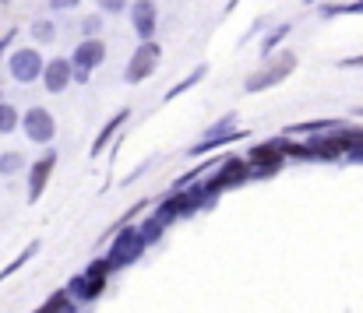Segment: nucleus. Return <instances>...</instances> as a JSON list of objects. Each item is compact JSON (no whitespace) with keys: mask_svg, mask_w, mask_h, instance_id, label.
Listing matches in <instances>:
<instances>
[{"mask_svg":"<svg viewBox=\"0 0 363 313\" xmlns=\"http://www.w3.org/2000/svg\"><path fill=\"white\" fill-rule=\"evenodd\" d=\"M67 292H71V300L78 303V307H92L103 292H106V285H99V282H92L85 271H78V275H71L67 278V285H64Z\"/></svg>","mask_w":363,"mask_h":313,"instance_id":"f8f14e48","label":"nucleus"},{"mask_svg":"<svg viewBox=\"0 0 363 313\" xmlns=\"http://www.w3.org/2000/svg\"><path fill=\"white\" fill-rule=\"evenodd\" d=\"M282 152H286V159H311L307 141H293V137H286V134H282Z\"/></svg>","mask_w":363,"mask_h":313,"instance_id":"393cba45","label":"nucleus"},{"mask_svg":"<svg viewBox=\"0 0 363 313\" xmlns=\"http://www.w3.org/2000/svg\"><path fill=\"white\" fill-rule=\"evenodd\" d=\"M85 275H89L92 282H99V285H110V275H113V268H110V261H106V257H96V261H89Z\"/></svg>","mask_w":363,"mask_h":313,"instance_id":"b1692460","label":"nucleus"},{"mask_svg":"<svg viewBox=\"0 0 363 313\" xmlns=\"http://www.w3.org/2000/svg\"><path fill=\"white\" fill-rule=\"evenodd\" d=\"M130 28L141 42H152L155 39V28H159V4L155 0H130Z\"/></svg>","mask_w":363,"mask_h":313,"instance_id":"9d476101","label":"nucleus"},{"mask_svg":"<svg viewBox=\"0 0 363 313\" xmlns=\"http://www.w3.org/2000/svg\"><path fill=\"white\" fill-rule=\"evenodd\" d=\"M247 137V130L237 127L233 134H223V137H198L194 144H187V152L184 155H191V159H201V155H208V152H219V148H230V144H237Z\"/></svg>","mask_w":363,"mask_h":313,"instance_id":"4468645a","label":"nucleus"},{"mask_svg":"<svg viewBox=\"0 0 363 313\" xmlns=\"http://www.w3.org/2000/svg\"><path fill=\"white\" fill-rule=\"evenodd\" d=\"M127 120H130V109L123 106V109H117V113H113V116H110V120L103 123V130L96 134V141H92V148H89V159H99V155H103V152L110 148V141H113V137L121 134V127L127 123Z\"/></svg>","mask_w":363,"mask_h":313,"instance_id":"ddd939ff","label":"nucleus"},{"mask_svg":"<svg viewBox=\"0 0 363 313\" xmlns=\"http://www.w3.org/2000/svg\"><path fill=\"white\" fill-rule=\"evenodd\" d=\"M247 166H250V180H268L275 176L282 166H286V152H282V137H272V141H261L254 144L247 155Z\"/></svg>","mask_w":363,"mask_h":313,"instance_id":"39448f33","label":"nucleus"},{"mask_svg":"<svg viewBox=\"0 0 363 313\" xmlns=\"http://www.w3.org/2000/svg\"><path fill=\"white\" fill-rule=\"evenodd\" d=\"M152 215H155L166 229H169L173 222H180V218H184V198H180V190H169L162 201H155V205H152Z\"/></svg>","mask_w":363,"mask_h":313,"instance_id":"2eb2a0df","label":"nucleus"},{"mask_svg":"<svg viewBox=\"0 0 363 313\" xmlns=\"http://www.w3.org/2000/svg\"><path fill=\"white\" fill-rule=\"evenodd\" d=\"M21 134H25L32 144L50 148L53 137H57V116H53L46 106H28V109L21 113Z\"/></svg>","mask_w":363,"mask_h":313,"instance_id":"6e6552de","label":"nucleus"},{"mask_svg":"<svg viewBox=\"0 0 363 313\" xmlns=\"http://www.w3.org/2000/svg\"><path fill=\"white\" fill-rule=\"evenodd\" d=\"M159 60H162V46L152 39V42H138V50L130 53L127 60V71H123V81L127 85H141L148 81L155 71H159Z\"/></svg>","mask_w":363,"mask_h":313,"instance_id":"0eeeda50","label":"nucleus"},{"mask_svg":"<svg viewBox=\"0 0 363 313\" xmlns=\"http://www.w3.org/2000/svg\"><path fill=\"white\" fill-rule=\"evenodd\" d=\"M35 313H39V310H35Z\"/></svg>","mask_w":363,"mask_h":313,"instance_id":"f704fd0d","label":"nucleus"},{"mask_svg":"<svg viewBox=\"0 0 363 313\" xmlns=\"http://www.w3.org/2000/svg\"><path fill=\"white\" fill-rule=\"evenodd\" d=\"M250 180V166H247V159L243 155H230V159H223L205 180H201V187L219 201L226 190H237V187H243Z\"/></svg>","mask_w":363,"mask_h":313,"instance_id":"f03ea898","label":"nucleus"},{"mask_svg":"<svg viewBox=\"0 0 363 313\" xmlns=\"http://www.w3.org/2000/svg\"><path fill=\"white\" fill-rule=\"evenodd\" d=\"M138 232H141L145 246H152V243H159V239L166 236V225H162V222H159V218H155V215L148 211V215H145V218L138 222Z\"/></svg>","mask_w":363,"mask_h":313,"instance_id":"aec40b11","label":"nucleus"},{"mask_svg":"<svg viewBox=\"0 0 363 313\" xmlns=\"http://www.w3.org/2000/svg\"><path fill=\"white\" fill-rule=\"evenodd\" d=\"M82 0H50V11H74Z\"/></svg>","mask_w":363,"mask_h":313,"instance_id":"7c9ffc66","label":"nucleus"},{"mask_svg":"<svg viewBox=\"0 0 363 313\" xmlns=\"http://www.w3.org/2000/svg\"><path fill=\"white\" fill-rule=\"evenodd\" d=\"M71 85H74V67H71V57H53V60H46V71H43V89H46L50 96H64Z\"/></svg>","mask_w":363,"mask_h":313,"instance_id":"9b49d317","label":"nucleus"},{"mask_svg":"<svg viewBox=\"0 0 363 313\" xmlns=\"http://www.w3.org/2000/svg\"><path fill=\"white\" fill-rule=\"evenodd\" d=\"M268 25H272V21H268V18H257V21H254V25H250V28H247V35H243V39H240V46H243V42H247V39H254V35H257V32H261V28H268Z\"/></svg>","mask_w":363,"mask_h":313,"instance_id":"c85d7f7f","label":"nucleus"},{"mask_svg":"<svg viewBox=\"0 0 363 313\" xmlns=\"http://www.w3.org/2000/svg\"><path fill=\"white\" fill-rule=\"evenodd\" d=\"M43 71H46V57L35 46H18V50L7 53V74H11V81L35 85V81H43Z\"/></svg>","mask_w":363,"mask_h":313,"instance_id":"20e7f679","label":"nucleus"},{"mask_svg":"<svg viewBox=\"0 0 363 313\" xmlns=\"http://www.w3.org/2000/svg\"><path fill=\"white\" fill-rule=\"evenodd\" d=\"M289 32H293V25H289V21H282V25H272V28L264 32V39H261V46H257V53H261L264 60H268V57H275V50L282 46V39H286Z\"/></svg>","mask_w":363,"mask_h":313,"instance_id":"f3484780","label":"nucleus"},{"mask_svg":"<svg viewBox=\"0 0 363 313\" xmlns=\"http://www.w3.org/2000/svg\"><path fill=\"white\" fill-rule=\"evenodd\" d=\"M339 67H346V71H353V67H363V53H360V57H342V60H339Z\"/></svg>","mask_w":363,"mask_h":313,"instance_id":"2f4dec72","label":"nucleus"},{"mask_svg":"<svg viewBox=\"0 0 363 313\" xmlns=\"http://www.w3.org/2000/svg\"><path fill=\"white\" fill-rule=\"evenodd\" d=\"M208 71H212L208 64H198V67H194V71H191L187 78H180L177 85H169V89H166V96H162V103H173V99H180L184 92H191V89H198V85H201V81L208 78Z\"/></svg>","mask_w":363,"mask_h":313,"instance_id":"dca6fc26","label":"nucleus"},{"mask_svg":"<svg viewBox=\"0 0 363 313\" xmlns=\"http://www.w3.org/2000/svg\"><path fill=\"white\" fill-rule=\"evenodd\" d=\"M28 35H32L39 46H50V42H57V25H53L50 18H35V21L28 25Z\"/></svg>","mask_w":363,"mask_h":313,"instance_id":"4be33fe9","label":"nucleus"},{"mask_svg":"<svg viewBox=\"0 0 363 313\" xmlns=\"http://www.w3.org/2000/svg\"><path fill=\"white\" fill-rule=\"evenodd\" d=\"M99 14H127L130 11V0H96Z\"/></svg>","mask_w":363,"mask_h":313,"instance_id":"bb28decb","label":"nucleus"},{"mask_svg":"<svg viewBox=\"0 0 363 313\" xmlns=\"http://www.w3.org/2000/svg\"><path fill=\"white\" fill-rule=\"evenodd\" d=\"M106 60V42L103 39H82L71 53V67H74V85H89L92 71L103 67Z\"/></svg>","mask_w":363,"mask_h":313,"instance_id":"423d86ee","label":"nucleus"},{"mask_svg":"<svg viewBox=\"0 0 363 313\" xmlns=\"http://www.w3.org/2000/svg\"><path fill=\"white\" fill-rule=\"evenodd\" d=\"M353 116H360V120H363V106H357V109H353Z\"/></svg>","mask_w":363,"mask_h":313,"instance_id":"72a5a7b5","label":"nucleus"},{"mask_svg":"<svg viewBox=\"0 0 363 313\" xmlns=\"http://www.w3.org/2000/svg\"><path fill=\"white\" fill-rule=\"evenodd\" d=\"M103 18H106V14H85V18H82V35H85V39H99Z\"/></svg>","mask_w":363,"mask_h":313,"instance_id":"a878e982","label":"nucleus"},{"mask_svg":"<svg viewBox=\"0 0 363 313\" xmlns=\"http://www.w3.org/2000/svg\"><path fill=\"white\" fill-rule=\"evenodd\" d=\"M39 246H43V239H32V243H25V246L18 250V257H14L11 264H4V268H0V282H7L11 275H18V271H21V268H25V264H28L35 254H39Z\"/></svg>","mask_w":363,"mask_h":313,"instance_id":"a211bd4d","label":"nucleus"},{"mask_svg":"<svg viewBox=\"0 0 363 313\" xmlns=\"http://www.w3.org/2000/svg\"><path fill=\"white\" fill-rule=\"evenodd\" d=\"M14 130H21V113L14 103L0 99V134H14Z\"/></svg>","mask_w":363,"mask_h":313,"instance_id":"5701e85b","label":"nucleus"},{"mask_svg":"<svg viewBox=\"0 0 363 313\" xmlns=\"http://www.w3.org/2000/svg\"><path fill=\"white\" fill-rule=\"evenodd\" d=\"M296 64H300V57H296L293 50H282V53L268 57L254 74H247V78H243V92H247V96H257V92H268V89L282 85V81L296 71Z\"/></svg>","mask_w":363,"mask_h":313,"instance_id":"f257e3e1","label":"nucleus"},{"mask_svg":"<svg viewBox=\"0 0 363 313\" xmlns=\"http://www.w3.org/2000/svg\"><path fill=\"white\" fill-rule=\"evenodd\" d=\"M148 169H152V159H145V162H138V166H134V169H130V173H127V176H123V180H121V187H130V183H134L138 176H145Z\"/></svg>","mask_w":363,"mask_h":313,"instance_id":"cd10ccee","label":"nucleus"},{"mask_svg":"<svg viewBox=\"0 0 363 313\" xmlns=\"http://www.w3.org/2000/svg\"><path fill=\"white\" fill-rule=\"evenodd\" d=\"M39 313H78V303L71 300L67 289H57V292L46 296V303L39 307Z\"/></svg>","mask_w":363,"mask_h":313,"instance_id":"6ab92c4d","label":"nucleus"},{"mask_svg":"<svg viewBox=\"0 0 363 313\" xmlns=\"http://www.w3.org/2000/svg\"><path fill=\"white\" fill-rule=\"evenodd\" d=\"M14 39H18V28H7V32H4V39H0V60H4V53L11 50V42H14Z\"/></svg>","mask_w":363,"mask_h":313,"instance_id":"c756f323","label":"nucleus"},{"mask_svg":"<svg viewBox=\"0 0 363 313\" xmlns=\"http://www.w3.org/2000/svg\"><path fill=\"white\" fill-rule=\"evenodd\" d=\"M57 162H60V152L46 148V152L28 166V187H25V201H28V205H35V201L46 194V187H50V180H53Z\"/></svg>","mask_w":363,"mask_h":313,"instance_id":"1a4fd4ad","label":"nucleus"},{"mask_svg":"<svg viewBox=\"0 0 363 313\" xmlns=\"http://www.w3.org/2000/svg\"><path fill=\"white\" fill-rule=\"evenodd\" d=\"M28 169V159H25V152H0V176L7 180V176H18V173H25Z\"/></svg>","mask_w":363,"mask_h":313,"instance_id":"412c9836","label":"nucleus"},{"mask_svg":"<svg viewBox=\"0 0 363 313\" xmlns=\"http://www.w3.org/2000/svg\"><path fill=\"white\" fill-rule=\"evenodd\" d=\"M145 250H148V246H145V239H141L138 225H123V229H117V232H113V239H110L106 261H110V268H113V271H121V268L138 264Z\"/></svg>","mask_w":363,"mask_h":313,"instance_id":"7ed1b4c3","label":"nucleus"},{"mask_svg":"<svg viewBox=\"0 0 363 313\" xmlns=\"http://www.w3.org/2000/svg\"><path fill=\"white\" fill-rule=\"evenodd\" d=\"M237 4H240V0H230V4H226V14H233V11H237Z\"/></svg>","mask_w":363,"mask_h":313,"instance_id":"473e14b6","label":"nucleus"}]
</instances>
